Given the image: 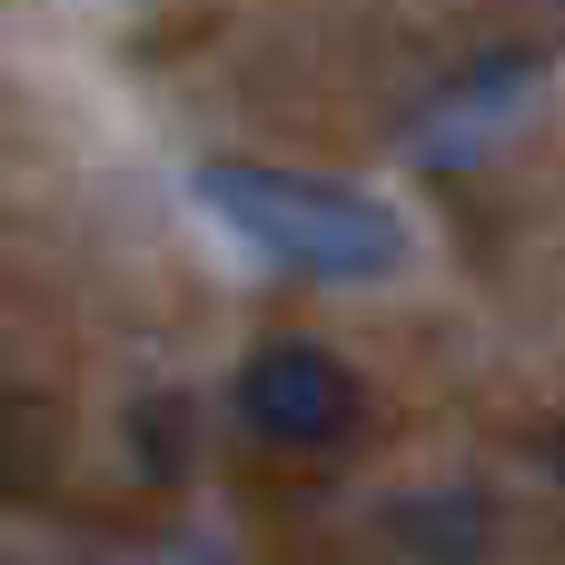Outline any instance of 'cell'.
I'll return each mask as SVG.
<instances>
[{
    "label": "cell",
    "instance_id": "cell-1",
    "mask_svg": "<svg viewBox=\"0 0 565 565\" xmlns=\"http://www.w3.org/2000/svg\"><path fill=\"white\" fill-rule=\"evenodd\" d=\"M199 199L278 268L348 278V288L407 268V218L387 199H367V189H338V179H308V169H268V159H209Z\"/></svg>",
    "mask_w": 565,
    "mask_h": 565
},
{
    "label": "cell",
    "instance_id": "cell-2",
    "mask_svg": "<svg viewBox=\"0 0 565 565\" xmlns=\"http://www.w3.org/2000/svg\"><path fill=\"white\" fill-rule=\"evenodd\" d=\"M238 417H248V437L288 447V457H318V447H338L358 427V377L318 338H268L238 367Z\"/></svg>",
    "mask_w": 565,
    "mask_h": 565
},
{
    "label": "cell",
    "instance_id": "cell-3",
    "mask_svg": "<svg viewBox=\"0 0 565 565\" xmlns=\"http://www.w3.org/2000/svg\"><path fill=\"white\" fill-rule=\"evenodd\" d=\"M546 457H556V477H565V427H556V447H546Z\"/></svg>",
    "mask_w": 565,
    "mask_h": 565
}]
</instances>
